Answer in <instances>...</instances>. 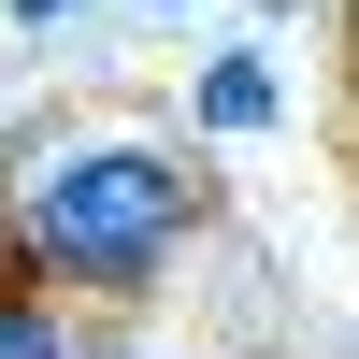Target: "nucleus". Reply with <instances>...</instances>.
I'll return each mask as SVG.
<instances>
[{"instance_id":"1","label":"nucleus","mask_w":359,"mask_h":359,"mask_svg":"<svg viewBox=\"0 0 359 359\" xmlns=\"http://www.w3.org/2000/svg\"><path fill=\"white\" fill-rule=\"evenodd\" d=\"M187 230H201V172L158 144H57L15 187V259L43 287H101V302L158 287Z\"/></svg>"},{"instance_id":"2","label":"nucleus","mask_w":359,"mask_h":359,"mask_svg":"<svg viewBox=\"0 0 359 359\" xmlns=\"http://www.w3.org/2000/svg\"><path fill=\"white\" fill-rule=\"evenodd\" d=\"M0 359H101V345L72 331V302H43V273H29V287H0Z\"/></svg>"},{"instance_id":"5","label":"nucleus","mask_w":359,"mask_h":359,"mask_svg":"<svg viewBox=\"0 0 359 359\" xmlns=\"http://www.w3.org/2000/svg\"><path fill=\"white\" fill-rule=\"evenodd\" d=\"M15 15H29V29H57V15H72V0H15Z\"/></svg>"},{"instance_id":"4","label":"nucleus","mask_w":359,"mask_h":359,"mask_svg":"<svg viewBox=\"0 0 359 359\" xmlns=\"http://www.w3.org/2000/svg\"><path fill=\"white\" fill-rule=\"evenodd\" d=\"M15 273H29V259H15V216H0V287H15Z\"/></svg>"},{"instance_id":"3","label":"nucleus","mask_w":359,"mask_h":359,"mask_svg":"<svg viewBox=\"0 0 359 359\" xmlns=\"http://www.w3.org/2000/svg\"><path fill=\"white\" fill-rule=\"evenodd\" d=\"M201 130H273V72L259 57H216L201 72Z\"/></svg>"}]
</instances>
